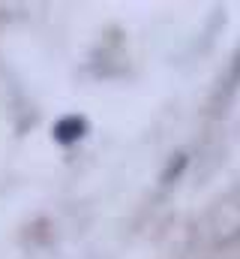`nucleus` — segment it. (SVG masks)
<instances>
[{
  "label": "nucleus",
  "mask_w": 240,
  "mask_h": 259,
  "mask_svg": "<svg viewBox=\"0 0 240 259\" xmlns=\"http://www.w3.org/2000/svg\"><path fill=\"white\" fill-rule=\"evenodd\" d=\"M81 130H84V121H78V118H66V121H60L57 127H54V136H57L60 142H72V139L81 136Z\"/></svg>",
  "instance_id": "nucleus-1"
}]
</instances>
